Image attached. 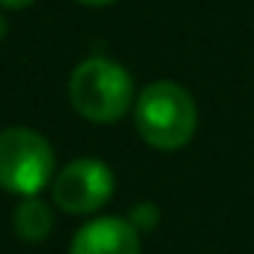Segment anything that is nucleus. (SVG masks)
Wrapping results in <instances>:
<instances>
[{
    "instance_id": "nucleus-8",
    "label": "nucleus",
    "mask_w": 254,
    "mask_h": 254,
    "mask_svg": "<svg viewBox=\"0 0 254 254\" xmlns=\"http://www.w3.org/2000/svg\"><path fill=\"white\" fill-rule=\"evenodd\" d=\"M30 3H36V0H0L3 9H27Z\"/></svg>"
},
{
    "instance_id": "nucleus-7",
    "label": "nucleus",
    "mask_w": 254,
    "mask_h": 254,
    "mask_svg": "<svg viewBox=\"0 0 254 254\" xmlns=\"http://www.w3.org/2000/svg\"><path fill=\"white\" fill-rule=\"evenodd\" d=\"M129 221H132L138 230H153V227L159 224V209H156L153 203H138V206H132Z\"/></svg>"
},
{
    "instance_id": "nucleus-1",
    "label": "nucleus",
    "mask_w": 254,
    "mask_h": 254,
    "mask_svg": "<svg viewBox=\"0 0 254 254\" xmlns=\"http://www.w3.org/2000/svg\"><path fill=\"white\" fill-rule=\"evenodd\" d=\"M138 135L162 153L183 150L197 129V105L191 93L174 81H153L135 99Z\"/></svg>"
},
{
    "instance_id": "nucleus-5",
    "label": "nucleus",
    "mask_w": 254,
    "mask_h": 254,
    "mask_svg": "<svg viewBox=\"0 0 254 254\" xmlns=\"http://www.w3.org/2000/svg\"><path fill=\"white\" fill-rule=\"evenodd\" d=\"M69 254H141L138 227L117 215L93 218L72 236Z\"/></svg>"
},
{
    "instance_id": "nucleus-4",
    "label": "nucleus",
    "mask_w": 254,
    "mask_h": 254,
    "mask_svg": "<svg viewBox=\"0 0 254 254\" xmlns=\"http://www.w3.org/2000/svg\"><path fill=\"white\" fill-rule=\"evenodd\" d=\"M114 194V174L99 159H75L51 180L54 203L69 215H87L102 209Z\"/></svg>"
},
{
    "instance_id": "nucleus-3",
    "label": "nucleus",
    "mask_w": 254,
    "mask_h": 254,
    "mask_svg": "<svg viewBox=\"0 0 254 254\" xmlns=\"http://www.w3.org/2000/svg\"><path fill=\"white\" fill-rule=\"evenodd\" d=\"M54 180V150L45 135L9 126L0 132V189L12 194H39Z\"/></svg>"
},
{
    "instance_id": "nucleus-6",
    "label": "nucleus",
    "mask_w": 254,
    "mask_h": 254,
    "mask_svg": "<svg viewBox=\"0 0 254 254\" xmlns=\"http://www.w3.org/2000/svg\"><path fill=\"white\" fill-rule=\"evenodd\" d=\"M12 227L15 233L27 242V245H36V242H45L54 230V215H51V206L36 197V194H27L18 200V206L12 209Z\"/></svg>"
},
{
    "instance_id": "nucleus-2",
    "label": "nucleus",
    "mask_w": 254,
    "mask_h": 254,
    "mask_svg": "<svg viewBox=\"0 0 254 254\" xmlns=\"http://www.w3.org/2000/svg\"><path fill=\"white\" fill-rule=\"evenodd\" d=\"M69 99L84 120L108 126L123 120L135 105V84L120 63L108 57H90L75 66L69 78Z\"/></svg>"
},
{
    "instance_id": "nucleus-9",
    "label": "nucleus",
    "mask_w": 254,
    "mask_h": 254,
    "mask_svg": "<svg viewBox=\"0 0 254 254\" xmlns=\"http://www.w3.org/2000/svg\"><path fill=\"white\" fill-rule=\"evenodd\" d=\"M84 6H108V3H117V0H78Z\"/></svg>"
},
{
    "instance_id": "nucleus-10",
    "label": "nucleus",
    "mask_w": 254,
    "mask_h": 254,
    "mask_svg": "<svg viewBox=\"0 0 254 254\" xmlns=\"http://www.w3.org/2000/svg\"><path fill=\"white\" fill-rule=\"evenodd\" d=\"M3 36H6V18L0 15V39H3Z\"/></svg>"
}]
</instances>
